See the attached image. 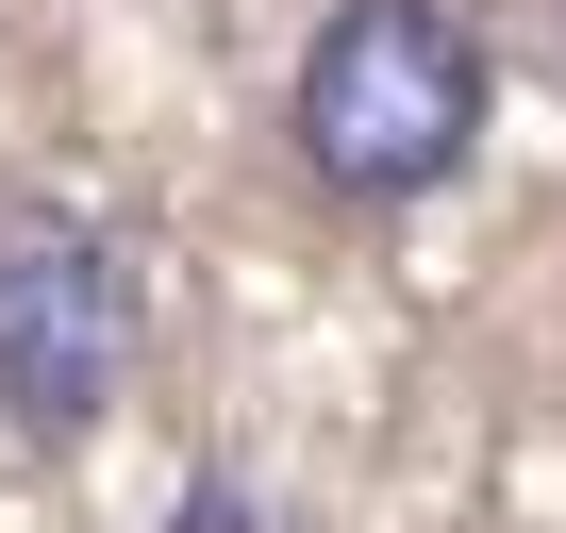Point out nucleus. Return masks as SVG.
<instances>
[{"mask_svg":"<svg viewBox=\"0 0 566 533\" xmlns=\"http://www.w3.org/2000/svg\"><path fill=\"white\" fill-rule=\"evenodd\" d=\"M167 533H250V483H184V516Z\"/></svg>","mask_w":566,"mask_h":533,"instance_id":"7ed1b4c3","label":"nucleus"},{"mask_svg":"<svg viewBox=\"0 0 566 533\" xmlns=\"http://www.w3.org/2000/svg\"><path fill=\"white\" fill-rule=\"evenodd\" d=\"M134 334H150L134 250L67 200H0V433H34V450L101 433L134 384Z\"/></svg>","mask_w":566,"mask_h":533,"instance_id":"f03ea898","label":"nucleus"},{"mask_svg":"<svg viewBox=\"0 0 566 533\" xmlns=\"http://www.w3.org/2000/svg\"><path fill=\"white\" fill-rule=\"evenodd\" d=\"M283 150H301L317 200L400 217L483 150V34L450 0H334L301 34V84H283Z\"/></svg>","mask_w":566,"mask_h":533,"instance_id":"f257e3e1","label":"nucleus"}]
</instances>
